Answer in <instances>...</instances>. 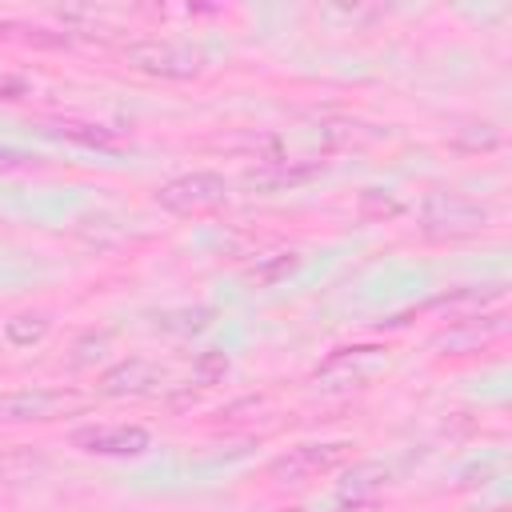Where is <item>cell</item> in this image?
Masks as SVG:
<instances>
[{"mask_svg": "<svg viewBox=\"0 0 512 512\" xmlns=\"http://www.w3.org/2000/svg\"><path fill=\"white\" fill-rule=\"evenodd\" d=\"M88 408L84 396L64 392V388H20V392H0V424H36V420H56L64 412Z\"/></svg>", "mask_w": 512, "mask_h": 512, "instance_id": "1", "label": "cell"}, {"mask_svg": "<svg viewBox=\"0 0 512 512\" xmlns=\"http://www.w3.org/2000/svg\"><path fill=\"white\" fill-rule=\"evenodd\" d=\"M420 224L428 236H472L488 224V208L460 192H432L420 208Z\"/></svg>", "mask_w": 512, "mask_h": 512, "instance_id": "2", "label": "cell"}, {"mask_svg": "<svg viewBox=\"0 0 512 512\" xmlns=\"http://www.w3.org/2000/svg\"><path fill=\"white\" fill-rule=\"evenodd\" d=\"M124 56L140 72L168 76V80H188L204 68V52H196L188 44H172V40H144V44H132Z\"/></svg>", "mask_w": 512, "mask_h": 512, "instance_id": "3", "label": "cell"}, {"mask_svg": "<svg viewBox=\"0 0 512 512\" xmlns=\"http://www.w3.org/2000/svg\"><path fill=\"white\" fill-rule=\"evenodd\" d=\"M348 448H352V444H300V448H288L284 456L272 460L268 476L280 480V484L316 480V476H324V472H336V468L348 460Z\"/></svg>", "mask_w": 512, "mask_h": 512, "instance_id": "4", "label": "cell"}, {"mask_svg": "<svg viewBox=\"0 0 512 512\" xmlns=\"http://www.w3.org/2000/svg\"><path fill=\"white\" fill-rule=\"evenodd\" d=\"M68 440L88 456H140L152 444V436L140 424H88L76 428Z\"/></svg>", "mask_w": 512, "mask_h": 512, "instance_id": "5", "label": "cell"}, {"mask_svg": "<svg viewBox=\"0 0 512 512\" xmlns=\"http://www.w3.org/2000/svg\"><path fill=\"white\" fill-rule=\"evenodd\" d=\"M224 196H228L224 176H216V172H188V176L168 180L156 192V204L168 208V212H200V208L220 204Z\"/></svg>", "mask_w": 512, "mask_h": 512, "instance_id": "6", "label": "cell"}, {"mask_svg": "<svg viewBox=\"0 0 512 512\" xmlns=\"http://www.w3.org/2000/svg\"><path fill=\"white\" fill-rule=\"evenodd\" d=\"M320 176V164H284V160H268V168L260 172H248L244 184L256 188V192H276V188H296L304 180Z\"/></svg>", "mask_w": 512, "mask_h": 512, "instance_id": "7", "label": "cell"}, {"mask_svg": "<svg viewBox=\"0 0 512 512\" xmlns=\"http://www.w3.org/2000/svg\"><path fill=\"white\" fill-rule=\"evenodd\" d=\"M388 484V468L384 464H376V460H364V464H352L348 472H344V480H340V496L344 500H368L376 488H384Z\"/></svg>", "mask_w": 512, "mask_h": 512, "instance_id": "8", "label": "cell"}, {"mask_svg": "<svg viewBox=\"0 0 512 512\" xmlns=\"http://www.w3.org/2000/svg\"><path fill=\"white\" fill-rule=\"evenodd\" d=\"M148 376H152V368H148L144 360H120L116 368H108V372L100 376V392H104V396L140 392V388L148 384Z\"/></svg>", "mask_w": 512, "mask_h": 512, "instance_id": "9", "label": "cell"}, {"mask_svg": "<svg viewBox=\"0 0 512 512\" xmlns=\"http://www.w3.org/2000/svg\"><path fill=\"white\" fill-rule=\"evenodd\" d=\"M296 268H300V252H268V256H260V260L248 268V284L268 288V284L288 280Z\"/></svg>", "mask_w": 512, "mask_h": 512, "instance_id": "10", "label": "cell"}, {"mask_svg": "<svg viewBox=\"0 0 512 512\" xmlns=\"http://www.w3.org/2000/svg\"><path fill=\"white\" fill-rule=\"evenodd\" d=\"M48 328H52V316H48V312H16L12 320H4V336H8V344H16V348L40 344V340L48 336Z\"/></svg>", "mask_w": 512, "mask_h": 512, "instance_id": "11", "label": "cell"}, {"mask_svg": "<svg viewBox=\"0 0 512 512\" xmlns=\"http://www.w3.org/2000/svg\"><path fill=\"white\" fill-rule=\"evenodd\" d=\"M40 468H44V456H36L32 448H20V452H8V456H0V480H8V484L32 480Z\"/></svg>", "mask_w": 512, "mask_h": 512, "instance_id": "12", "label": "cell"}, {"mask_svg": "<svg viewBox=\"0 0 512 512\" xmlns=\"http://www.w3.org/2000/svg\"><path fill=\"white\" fill-rule=\"evenodd\" d=\"M360 212H364V216H380V220H388V216H400V212H404V200H396L392 192L368 188V192H360Z\"/></svg>", "mask_w": 512, "mask_h": 512, "instance_id": "13", "label": "cell"}, {"mask_svg": "<svg viewBox=\"0 0 512 512\" xmlns=\"http://www.w3.org/2000/svg\"><path fill=\"white\" fill-rule=\"evenodd\" d=\"M224 372H228V356L220 348L200 352V360H196V380L200 384H216V380H224Z\"/></svg>", "mask_w": 512, "mask_h": 512, "instance_id": "14", "label": "cell"}, {"mask_svg": "<svg viewBox=\"0 0 512 512\" xmlns=\"http://www.w3.org/2000/svg\"><path fill=\"white\" fill-rule=\"evenodd\" d=\"M348 512H388V508H376V504H360V508H348Z\"/></svg>", "mask_w": 512, "mask_h": 512, "instance_id": "15", "label": "cell"}, {"mask_svg": "<svg viewBox=\"0 0 512 512\" xmlns=\"http://www.w3.org/2000/svg\"><path fill=\"white\" fill-rule=\"evenodd\" d=\"M492 512H508V508H492Z\"/></svg>", "mask_w": 512, "mask_h": 512, "instance_id": "16", "label": "cell"}, {"mask_svg": "<svg viewBox=\"0 0 512 512\" xmlns=\"http://www.w3.org/2000/svg\"><path fill=\"white\" fill-rule=\"evenodd\" d=\"M288 512H300V508H288Z\"/></svg>", "mask_w": 512, "mask_h": 512, "instance_id": "17", "label": "cell"}]
</instances>
